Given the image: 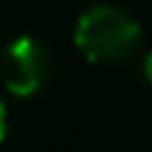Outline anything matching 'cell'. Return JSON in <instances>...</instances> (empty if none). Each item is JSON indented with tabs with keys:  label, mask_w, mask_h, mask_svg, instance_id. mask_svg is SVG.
I'll return each instance as SVG.
<instances>
[{
	"label": "cell",
	"mask_w": 152,
	"mask_h": 152,
	"mask_svg": "<svg viewBox=\"0 0 152 152\" xmlns=\"http://www.w3.org/2000/svg\"><path fill=\"white\" fill-rule=\"evenodd\" d=\"M73 42L82 56L99 65H115L138 51L141 26L118 6H93L76 20Z\"/></svg>",
	"instance_id": "cell-1"
},
{
	"label": "cell",
	"mask_w": 152,
	"mask_h": 152,
	"mask_svg": "<svg viewBox=\"0 0 152 152\" xmlns=\"http://www.w3.org/2000/svg\"><path fill=\"white\" fill-rule=\"evenodd\" d=\"M51 76L48 51L34 37H17L0 51V79L17 99H28L45 87Z\"/></svg>",
	"instance_id": "cell-2"
},
{
	"label": "cell",
	"mask_w": 152,
	"mask_h": 152,
	"mask_svg": "<svg viewBox=\"0 0 152 152\" xmlns=\"http://www.w3.org/2000/svg\"><path fill=\"white\" fill-rule=\"evenodd\" d=\"M6 130H9V121H6V104L0 99V141L6 138Z\"/></svg>",
	"instance_id": "cell-3"
},
{
	"label": "cell",
	"mask_w": 152,
	"mask_h": 152,
	"mask_svg": "<svg viewBox=\"0 0 152 152\" xmlns=\"http://www.w3.org/2000/svg\"><path fill=\"white\" fill-rule=\"evenodd\" d=\"M144 73H147V79L152 82V51L147 54V59H144Z\"/></svg>",
	"instance_id": "cell-4"
}]
</instances>
